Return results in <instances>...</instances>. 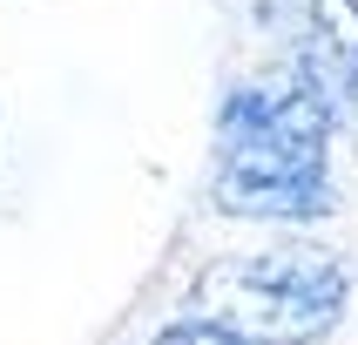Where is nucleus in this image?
<instances>
[{
	"instance_id": "1",
	"label": "nucleus",
	"mask_w": 358,
	"mask_h": 345,
	"mask_svg": "<svg viewBox=\"0 0 358 345\" xmlns=\"http://www.w3.org/2000/svg\"><path fill=\"white\" fill-rule=\"evenodd\" d=\"M352 271L324 244H278L257 258L210 264L189 291V318L230 332L237 345H311L345 318Z\"/></svg>"
},
{
	"instance_id": "2",
	"label": "nucleus",
	"mask_w": 358,
	"mask_h": 345,
	"mask_svg": "<svg viewBox=\"0 0 358 345\" xmlns=\"http://www.w3.org/2000/svg\"><path fill=\"white\" fill-rule=\"evenodd\" d=\"M338 108L311 81L278 61L264 75L237 81L217 108V162L237 169H284V176H324V142Z\"/></svg>"
},
{
	"instance_id": "3",
	"label": "nucleus",
	"mask_w": 358,
	"mask_h": 345,
	"mask_svg": "<svg viewBox=\"0 0 358 345\" xmlns=\"http://www.w3.org/2000/svg\"><path fill=\"white\" fill-rule=\"evenodd\" d=\"M210 197L230 217H257V223H311L331 210V183L324 176H284V169H237L217 162Z\"/></svg>"
},
{
	"instance_id": "4",
	"label": "nucleus",
	"mask_w": 358,
	"mask_h": 345,
	"mask_svg": "<svg viewBox=\"0 0 358 345\" xmlns=\"http://www.w3.org/2000/svg\"><path fill=\"white\" fill-rule=\"evenodd\" d=\"M291 68L345 115L352 75H358V0H311V14L291 41Z\"/></svg>"
},
{
	"instance_id": "5",
	"label": "nucleus",
	"mask_w": 358,
	"mask_h": 345,
	"mask_svg": "<svg viewBox=\"0 0 358 345\" xmlns=\"http://www.w3.org/2000/svg\"><path fill=\"white\" fill-rule=\"evenodd\" d=\"M250 14H257L264 27L291 48V41H298V27H304V14H311V0H250Z\"/></svg>"
},
{
	"instance_id": "6",
	"label": "nucleus",
	"mask_w": 358,
	"mask_h": 345,
	"mask_svg": "<svg viewBox=\"0 0 358 345\" xmlns=\"http://www.w3.org/2000/svg\"><path fill=\"white\" fill-rule=\"evenodd\" d=\"M149 345H237V339L217 332V325H203V318H182V325H169V332H156Z\"/></svg>"
},
{
	"instance_id": "7",
	"label": "nucleus",
	"mask_w": 358,
	"mask_h": 345,
	"mask_svg": "<svg viewBox=\"0 0 358 345\" xmlns=\"http://www.w3.org/2000/svg\"><path fill=\"white\" fill-rule=\"evenodd\" d=\"M345 108H358V75H352V101H345Z\"/></svg>"
}]
</instances>
